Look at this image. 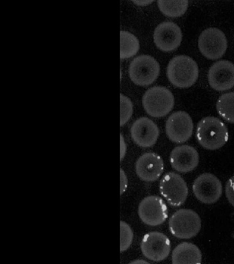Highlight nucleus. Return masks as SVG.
<instances>
[{
  "instance_id": "obj_1",
  "label": "nucleus",
  "mask_w": 234,
  "mask_h": 264,
  "mask_svg": "<svg viewBox=\"0 0 234 264\" xmlns=\"http://www.w3.org/2000/svg\"><path fill=\"white\" fill-rule=\"evenodd\" d=\"M228 136L226 126L215 117H205L197 125L196 137L205 149L214 150L222 147L228 141Z\"/></svg>"
},
{
  "instance_id": "obj_2",
  "label": "nucleus",
  "mask_w": 234,
  "mask_h": 264,
  "mask_svg": "<svg viewBox=\"0 0 234 264\" xmlns=\"http://www.w3.org/2000/svg\"><path fill=\"white\" fill-rule=\"evenodd\" d=\"M166 73L168 80L173 85L185 88L195 83L198 77L199 70L197 63L191 57L179 55L169 61Z\"/></svg>"
},
{
  "instance_id": "obj_3",
  "label": "nucleus",
  "mask_w": 234,
  "mask_h": 264,
  "mask_svg": "<svg viewBox=\"0 0 234 264\" xmlns=\"http://www.w3.org/2000/svg\"><path fill=\"white\" fill-rule=\"evenodd\" d=\"M146 112L154 117H161L172 110L175 104L173 93L168 89L161 86H155L147 90L142 100Z\"/></svg>"
},
{
  "instance_id": "obj_4",
  "label": "nucleus",
  "mask_w": 234,
  "mask_h": 264,
  "mask_svg": "<svg viewBox=\"0 0 234 264\" xmlns=\"http://www.w3.org/2000/svg\"><path fill=\"white\" fill-rule=\"evenodd\" d=\"M201 221L194 211L181 209L175 212L169 220L172 234L179 239H190L196 236L200 230Z\"/></svg>"
},
{
  "instance_id": "obj_5",
  "label": "nucleus",
  "mask_w": 234,
  "mask_h": 264,
  "mask_svg": "<svg viewBox=\"0 0 234 264\" xmlns=\"http://www.w3.org/2000/svg\"><path fill=\"white\" fill-rule=\"evenodd\" d=\"M160 66L158 62L149 55H140L130 63L128 72L134 83L140 86L152 84L158 77Z\"/></svg>"
},
{
  "instance_id": "obj_6",
  "label": "nucleus",
  "mask_w": 234,
  "mask_h": 264,
  "mask_svg": "<svg viewBox=\"0 0 234 264\" xmlns=\"http://www.w3.org/2000/svg\"><path fill=\"white\" fill-rule=\"evenodd\" d=\"M198 46L202 54L210 60L221 58L227 48V40L219 29L210 27L203 30L198 40Z\"/></svg>"
},
{
  "instance_id": "obj_7",
  "label": "nucleus",
  "mask_w": 234,
  "mask_h": 264,
  "mask_svg": "<svg viewBox=\"0 0 234 264\" xmlns=\"http://www.w3.org/2000/svg\"><path fill=\"white\" fill-rule=\"evenodd\" d=\"M161 194L172 206H179L186 201L188 191L186 183L176 173L168 172L160 181Z\"/></svg>"
},
{
  "instance_id": "obj_8",
  "label": "nucleus",
  "mask_w": 234,
  "mask_h": 264,
  "mask_svg": "<svg viewBox=\"0 0 234 264\" xmlns=\"http://www.w3.org/2000/svg\"><path fill=\"white\" fill-rule=\"evenodd\" d=\"M193 191L196 198L201 202L212 204L221 197L222 186L219 179L214 175L204 173L195 180Z\"/></svg>"
},
{
  "instance_id": "obj_9",
  "label": "nucleus",
  "mask_w": 234,
  "mask_h": 264,
  "mask_svg": "<svg viewBox=\"0 0 234 264\" xmlns=\"http://www.w3.org/2000/svg\"><path fill=\"white\" fill-rule=\"evenodd\" d=\"M140 248L143 255L150 260L159 262L165 259L171 250V243L163 233L153 231L146 234Z\"/></svg>"
},
{
  "instance_id": "obj_10",
  "label": "nucleus",
  "mask_w": 234,
  "mask_h": 264,
  "mask_svg": "<svg viewBox=\"0 0 234 264\" xmlns=\"http://www.w3.org/2000/svg\"><path fill=\"white\" fill-rule=\"evenodd\" d=\"M138 214L141 220L150 226L161 224L168 217L167 206L157 196L144 198L138 205Z\"/></svg>"
},
{
  "instance_id": "obj_11",
  "label": "nucleus",
  "mask_w": 234,
  "mask_h": 264,
  "mask_svg": "<svg viewBox=\"0 0 234 264\" xmlns=\"http://www.w3.org/2000/svg\"><path fill=\"white\" fill-rule=\"evenodd\" d=\"M193 123L190 115L184 111H177L167 119L165 124L166 135L176 143H183L192 136Z\"/></svg>"
},
{
  "instance_id": "obj_12",
  "label": "nucleus",
  "mask_w": 234,
  "mask_h": 264,
  "mask_svg": "<svg viewBox=\"0 0 234 264\" xmlns=\"http://www.w3.org/2000/svg\"><path fill=\"white\" fill-rule=\"evenodd\" d=\"M180 28L175 22L165 21L155 29L153 39L156 46L161 50L170 51L177 48L182 41Z\"/></svg>"
},
{
  "instance_id": "obj_13",
  "label": "nucleus",
  "mask_w": 234,
  "mask_h": 264,
  "mask_svg": "<svg viewBox=\"0 0 234 264\" xmlns=\"http://www.w3.org/2000/svg\"><path fill=\"white\" fill-rule=\"evenodd\" d=\"M208 80L210 86L217 91H225L234 86V64L227 60L214 63L210 68Z\"/></svg>"
},
{
  "instance_id": "obj_14",
  "label": "nucleus",
  "mask_w": 234,
  "mask_h": 264,
  "mask_svg": "<svg viewBox=\"0 0 234 264\" xmlns=\"http://www.w3.org/2000/svg\"><path fill=\"white\" fill-rule=\"evenodd\" d=\"M130 133L133 140L137 145L148 148L156 143L159 130L152 120L146 117H141L133 123Z\"/></svg>"
},
{
  "instance_id": "obj_15",
  "label": "nucleus",
  "mask_w": 234,
  "mask_h": 264,
  "mask_svg": "<svg viewBox=\"0 0 234 264\" xmlns=\"http://www.w3.org/2000/svg\"><path fill=\"white\" fill-rule=\"evenodd\" d=\"M164 169L162 158L154 153H146L141 155L136 163V172L141 180L152 182L157 180Z\"/></svg>"
},
{
  "instance_id": "obj_16",
  "label": "nucleus",
  "mask_w": 234,
  "mask_h": 264,
  "mask_svg": "<svg viewBox=\"0 0 234 264\" xmlns=\"http://www.w3.org/2000/svg\"><path fill=\"white\" fill-rule=\"evenodd\" d=\"M172 167L180 173H188L194 170L199 162V155L192 146L183 145L175 148L170 155Z\"/></svg>"
},
{
  "instance_id": "obj_17",
  "label": "nucleus",
  "mask_w": 234,
  "mask_h": 264,
  "mask_svg": "<svg viewBox=\"0 0 234 264\" xmlns=\"http://www.w3.org/2000/svg\"><path fill=\"white\" fill-rule=\"evenodd\" d=\"M201 261L202 254L200 249L191 242H181L172 252V261L174 264H200Z\"/></svg>"
},
{
  "instance_id": "obj_18",
  "label": "nucleus",
  "mask_w": 234,
  "mask_h": 264,
  "mask_svg": "<svg viewBox=\"0 0 234 264\" xmlns=\"http://www.w3.org/2000/svg\"><path fill=\"white\" fill-rule=\"evenodd\" d=\"M120 59L129 58L136 54L139 48V43L133 34L127 31H120Z\"/></svg>"
},
{
  "instance_id": "obj_19",
  "label": "nucleus",
  "mask_w": 234,
  "mask_h": 264,
  "mask_svg": "<svg viewBox=\"0 0 234 264\" xmlns=\"http://www.w3.org/2000/svg\"><path fill=\"white\" fill-rule=\"evenodd\" d=\"M216 108L219 115L224 120L234 123V91L220 96L217 101Z\"/></svg>"
},
{
  "instance_id": "obj_20",
  "label": "nucleus",
  "mask_w": 234,
  "mask_h": 264,
  "mask_svg": "<svg viewBox=\"0 0 234 264\" xmlns=\"http://www.w3.org/2000/svg\"><path fill=\"white\" fill-rule=\"evenodd\" d=\"M157 5L159 10L165 15L177 17L183 15L186 12L188 6V1L158 0Z\"/></svg>"
},
{
  "instance_id": "obj_21",
  "label": "nucleus",
  "mask_w": 234,
  "mask_h": 264,
  "mask_svg": "<svg viewBox=\"0 0 234 264\" xmlns=\"http://www.w3.org/2000/svg\"><path fill=\"white\" fill-rule=\"evenodd\" d=\"M120 250H127L131 245L133 239V232L130 226L125 221L120 222Z\"/></svg>"
},
{
  "instance_id": "obj_22",
  "label": "nucleus",
  "mask_w": 234,
  "mask_h": 264,
  "mask_svg": "<svg viewBox=\"0 0 234 264\" xmlns=\"http://www.w3.org/2000/svg\"><path fill=\"white\" fill-rule=\"evenodd\" d=\"M120 126L124 125L131 117L133 106L131 100L122 94H120Z\"/></svg>"
},
{
  "instance_id": "obj_23",
  "label": "nucleus",
  "mask_w": 234,
  "mask_h": 264,
  "mask_svg": "<svg viewBox=\"0 0 234 264\" xmlns=\"http://www.w3.org/2000/svg\"><path fill=\"white\" fill-rule=\"evenodd\" d=\"M225 193L228 200L234 206V176L227 181L225 185Z\"/></svg>"
},
{
  "instance_id": "obj_24",
  "label": "nucleus",
  "mask_w": 234,
  "mask_h": 264,
  "mask_svg": "<svg viewBox=\"0 0 234 264\" xmlns=\"http://www.w3.org/2000/svg\"><path fill=\"white\" fill-rule=\"evenodd\" d=\"M128 185V179L124 171L120 168V195H121L126 190Z\"/></svg>"
},
{
  "instance_id": "obj_25",
  "label": "nucleus",
  "mask_w": 234,
  "mask_h": 264,
  "mask_svg": "<svg viewBox=\"0 0 234 264\" xmlns=\"http://www.w3.org/2000/svg\"><path fill=\"white\" fill-rule=\"evenodd\" d=\"M126 152V145L123 136L120 134V160L124 157Z\"/></svg>"
},
{
  "instance_id": "obj_26",
  "label": "nucleus",
  "mask_w": 234,
  "mask_h": 264,
  "mask_svg": "<svg viewBox=\"0 0 234 264\" xmlns=\"http://www.w3.org/2000/svg\"><path fill=\"white\" fill-rule=\"evenodd\" d=\"M153 1V0H133V2H134L135 4H137V5H147L148 4H150L151 3V2H152Z\"/></svg>"
},
{
  "instance_id": "obj_27",
  "label": "nucleus",
  "mask_w": 234,
  "mask_h": 264,
  "mask_svg": "<svg viewBox=\"0 0 234 264\" xmlns=\"http://www.w3.org/2000/svg\"><path fill=\"white\" fill-rule=\"evenodd\" d=\"M130 264H149V263L144 260L138 259L133 261Z\"/></svg>"
}]
</instances>
